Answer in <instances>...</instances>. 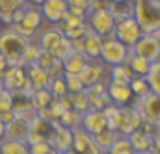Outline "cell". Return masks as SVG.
Masks as SVG:
<instances>
[{
    "label": "cell",
    "instance_id": "6da1fadb",
    "mask_svg": "<svg viewBox=\"0 0 160 154\" xmlns=\"http://www.w3.org/2000/svg\"><path fill=\"white\" fill-rule=\"evenodd\" d=\"M30 39L15 34L9 26L0 30V54L8 61V67H26L22 63V54L28 46Z\"/></svg>",
    "mask_w": 160,
    "mask_h": 154
},
{
    "label": "cell",
    "instance_id": "7a4b0ae2",
    "mask_svg": "<svg viewBox=\"0 0 160 154\" xmlns=\"http://www.w3.org/2000/svg\"><path fill=\"white\" fill-rule=\"evenodd\" d=\"M132 17L143 34H153L160 28V6L157 0H132Z\"/></svg>",
    "mask_w": 160,
    "mask_h": 154
},
{
    "label": "cell",
    "instance_id": "3957f363",
    "mask_svg": "<svg viewBox=\"0 0 160 154\" xmlns=\"http://www.w3.org/2000/svg\"><path fill=\"white\" fill-rule=\"evenodd\" d=\"M86 26L101 37H110L116 28V19L104 6H99L86 15Z\"/></svg>",
    "mask_w": 160,
    "mask_h": 154
},
{
    "label": "cell",
    "instance_id": "277c9868",
    "mask_svg": "<svg viewBox=\"0 0 160 154\" xmlns=\"http://www.w3.org/2000/svg\"><path fill=\"white\" fill-rule=\"evenodd\" d=\"M130 56V48L119 43L116 37H102V45H101V52L99 58L104 65L114 67V65H123L127 63V58Z\"/></svg>",
    "mask_w": 160,
    "mask_h": 154
},
{
    "label": "cell",
    "instance_id": "5b68a950",
    "mask_svg": "<svg viewBox=\"0 0 160 154\" xmlns=\"http://www.w3.org/2000/svg\"><path fill=\"white\" fill-rule=\"evenodd\" d=\"M143 36V30L142 26L134 21V17H125L116 22V28H114V34L112 37H116L119 43H123L125 46H134V43Z\"/></svg>",
    "mask_w": 160,
    "mask_h": 154
},
{
    "label": "cell",
    "instance_id": "8992f818",
    "mask_svg": "<svg viewBox=\"0 0 160 154\" xmlns=\"http://www.w3.org/2000/svg\"><path fill=\"white\" fill-rule=\"evenodd\" d=\"M136 108L142 117H143V123H149V124H158L160 121V95L155 93H147L145 97L138 99V102L132 106Z\"/></svg>",
    "mask_w": 160,
    "mask_h": 154
},
{
    "label": "cell",
    "instance_id": "52a82bcc",
    "mask_svg": "<svg viewBox=\"0 0 160 154\" xmlns=\"http://www.w3.org/2000/svg\"><path fill=\"white\" fill-rule=\"evenodd\" d=\"M130 52L134 56H140V58L153 63V61L160 60V43L153 34H143L134 43V46H130Z\"/></svg>",
    "mask_w": 160,
    "mask_h": 154
},
{
    "label": "cell",
    "instance_id": "ba28073f",
    "mask_svg": "<svg viewBox=\"0 0 160 154\" xmlns=\"http://www.w3.org/2000/svg\"><path fill=\"white\" fill-rule=\"evenodd\" d=\"M142 124H143V117H142V113L136 108H132V106H123L121 108L118 134H121V136H130L134 130L142 128Z\"/></svg>",
    "mask_w": 160,
    "mask_h": 154
},
{
    "label": "cell",
    "instance_id": "9c48e42d",
    "mask_svg": "<svg viewBox=\"0 0 160 154\" xmlns=\"http://www.w3.org/2000/svg\"><path fill=\"white\" fill-rule=\"evenodd\" d=\"M4 80V87L8 91H28L32 93V87L28 84V78H26V69L24 67H8L6 73L2 75Z\"/></svg>",
    "mask_w": 160,
    "mask_h": 154
},
{
    "label": "cell",
    "instance_id": "30bf717a",
    "mask_svg": "<svg viewBox=\"0 0 160 154\" xmlns=\"http://www.w3.org/2000/svg\"><path fill=\"white\" fill-rule=\"evenodd\" d=\"M52 132H54V123L45 121L38 115L30 117V134H28L26 143L34 145V143H41V141H48Z\"/></svg>",
    "mask_w": 160,
    "mask_h": 154
},
{
    "label": "cell",
    "instance_id": "8fae6325",
    "mask_svg": "<svg viewBox=\"0 0 160 154\" xmlns=\"http://www.w3.org/2000/svg\"><path fill=\"white\" fill-rule=\"evenodd\" d=\"M104 76H108V71L97 60H89L86 63V67L78 73V78L84 87H89V85H95V84H104Z\"/></svg>",
    "mask_w": 160,
    "mask_h": 154
},
{
    "label": "cell",
    "instance_id": "7c38bea8",
    "mask_svg": "<svg viewBox=\"0 0 160 154\" xmlns=\"http://www.w3.org/2000/svg\"><path fill=\"white\" fill-rule=\"evenodd\" d=\"M39 11L41 17L47 19L48 22L60 24L63 21V17L67 15L69 6H67V0H45L39 6Z\"/></svg>",
    "mask_w": 160,
    "mask_h": 154
},
{
    "label": "cell",
    "instance_id": "4fadbf2b",
    "mask_svg": "<svg viewBox=\"0 0 160 154\" xmlns=\"http://www.w3.org/2000/svg\"><path fill=\"white\" fill-rule=\"evenodd\" d=\"M48 143H50L52 151L58 154L71 151V147H73V130L62 126L60 123H54V132H52Z\"/></svg>",
    "mask_w": 160,
    "mask_h": 154
},
{
    "label": "cell",
    "instance_id": "5bb4252c",
    "mask_svg": "<svg viewBox=\"0 0 160 154\" xmlns=\"http://www.w3.org/2000/svg\"><path fill=\"white\" fill-rule=\"evenodd\" d=\"M30 134V117L17 115L13 121L6 124L4 139H13V141H28Z\"/></svg>",
    "mask_w": 160,
    "mask_h": 154
},
{
    "label": "cell",
    "instance_id": "9a60e30c",
    "mask_svg": "<svg viewBox=\"0 0 160 154\" xmlns=\"http://www.w3.org/2000/svg\"><path fill=\"white\" fill-rule=\"evenodd\" d=\"M106 93H108L110 102L116 104V106H119V108H123V106H130V99L134 97L128 84L112 82V80H108V84H106Z\"/></svg>",
    "mask_w": 160,
    "mask_h": 154
},
{
    "label": "cell",
    "instance_id": "2e32d148",
    "mask_svg": "<svg viewBox=\"0 0 160 154\" xmlns=\"http://www.w3.org/2000/svg\"><path fill=\"white\" fill-rule=\"evenodd\" d=\"M80 124H82V130H86L91 136H95L101 130L108 128V123H106V117L102 113V110H93V108H89L88 112L82 113Z\"/></svg>",
    "mask_w": 160,
    "mask_h": 154
},
{
    "label": "cell",
    "instance_id": "e0dca14e",
    "mask_svg": "<svg viewBox=\"0 0 160 154\" xmlns=\"http://www.w3.org/2000/svg\"><path fill=\"white\" fill-rule=\"evenodd\" d=\"M71 149L77 154H101V151L97 149V145L93 141V136L82 128L73 130V147Z\"/></svg>",
    "mask_w": 160,
    "mask_h": 154
},
{
    "label": "cell",
    "instance_id": "ac0fdd59",
    "mask_svg": "<svg viewBox=\"0 0 160 154\" xmlns=\"http://www.w3.org/2000/svg\"><path fill=\"white\" fill-rule=\"evenodd\" d=\"M32 93L28 91H11V99H13V112L15 115H22V117H34L36 115V110H34V104H32Z\"/></svg>",
    "mask_w": 160,
    "mask_h": 154
},
{
    "label": "cell",
    "instance_id": "d6986e66",
    "mask_svg": "<svg viewBox=\"0 0 160 154\" xmlns=\"http://www.w3.org/2000/svg\"><path fill=\"white\" fill-rule=\"evenodd\" d=\"M26 78H28V84L32 87V91H41V89H48L50 85V76L47 71H43L39 65L32 63V65H26Z\"/></svg>",
    "mask_w": 160,
    "mask_h": 154
},
{
    "label": "cell",
    "instance_id": "ffe728a7",
    "mask_svg": "<svg viewBox=\"0 0 160 154\" xmlns=\"http://www.w3.org/2000/svg\"><path fill=\"white\" fill-rule=\"evenodd\" d=\"M88 61H89V58H88L84 52L73 50V52L62 61V73H63V75H78L80 71L86 67Z\"/></svg>",
    "mask_w": 160,
    "mask_h": 154
},
{
    "label": "cell",
    "instance_id": "44dd1931",
    "mask_svg": "<svg viewBox=\"0 0 160 154\" xmlns=\"http://www.w3.org/2000/svg\"><path fill=\"white\" fill-rule=\"evenodd\" d=\"M128 141H130L132 149L140 154H145L147 151L153 149V136H151V132L142 130V128L134 130V132L128 136Z\"/></svg>",
    "mask_w": 160,
    "mask_h": 154
},
{
    "label": "cell",
    "instance_id": "7402d4cb",
    "mask_svg": "<svg viewBox=\"0 0 160 154\" xmlns=\"http://www.w3.org/2000/svg\"><path fill=\"white\" fill-rule=\"evenodd\" d=\"M62 37H63V32L60 30V26H52V28L43 30L39 36H38V41L36 43L39 45V48L43 52H50Z\"/></svg>",
    "mask_w": 160,
    "mask_h": 154
},
{
    "label": "cell",
    "instance_id": "603a6c76",
    "mask_svg": "<svg viewBox=\"0 0 160 154\" xmlns=\"http://www.w3.org/2000/svg\"><path fill=\"white\" fill-rule=\"evenodd\" d=\"M101 45H102V37L93 34L91 30H88V34L84 36V54L89 60H97L99 52H101Z\"/></svg>",
    "mask_w": 160,
    "mask_h": 154
},
{
    "label": "cell",
    "instance_id": "cb8c5ba5",
    "mask_svg": "<svg viewBox=\"0 0 160 154\" xmlns=\"http://www.w3.org/2000/svg\"><path fill=\"white\" fill-rule=\"evenodd\" d=\"M118 132L116 130H110V128H104V130H101L99 134H95L93 136V141H95V145H97V149L101 151V152H106L112 149V145H114V141L118 139Z\"/></svg>",
    "mask_w": 160,
    "mask_h": 154
},
{
    "label": "cell",
    "instance_id": "d4e9b609",
    "mask_svg": "<svg viewBox=\"0 0 160 154\" xmlns=\"http://www.w3.org/2000/svg\"><path fill=\"white\" fill-rule=\"evenodd\" d=\"M125 65L130 69V73H132L134 76H142V78L147 76V73H149V69H151V61H147V60H143V58H140V56H134L132 52H130V56L127 58V63H125Z\"/></svg>",
    "mask_w": 160,
    "mask_h": 154
},
{
    "label": "cell",
    "instance_id": "484cf974",
    "mask_svg": "<svg viewBox=\"0 0 160 154\" xmlns=\"http://www.w3.org/2000/svg\"><path fill=\"white\" fill-rule=\"evenodd\" d=\"M0 154H30L26 141H13V139H2L0 141Z\"/></svg>",
    "mask_w": 160,
    "mask_h": 154
},
{
    "label": "cell",
    "instance_id": "4316f807",
    "mask_svg": "<svg viewBox=\"0 0 160 154\" xmlns=\"http://www.w3.org/2000/svg\"><path fill=\"white\" fill-rule=\"evenodd\" d=\"M132 78H134V75L130 73V69H128L125 63H123V65H114V67H110V71H108V80H112V82L128 84Z\"/></svg>",
    "mask_w": 160,
    "mask_h": 154
},
{
    "label": "cell",
    "instance_id": "83f0119b",
    "mask_svg": "<svg viewBox=\"0 0 160 154\" xmlns=\"http://www.w3.org/2000/svg\"><path fill=\"white\" fill-rule=\"evenodd\" d=\"M145 80H147V85H149L151 93L160 95V60L151 63V69H149Z\"/></svg>",
    "mask_w": 160,
    "mask_h": 154
},
{
    "label": "cell",
    "instance_id": "f1b7e54d",
    "mask_svg": "<svg viewBox=\"0 0 160 154\" xmlns=\"http://www.w3.org/2000/svg\"><path fill=\"white\" fill-rule=\"evenodd\" d=\"M32 104H34V110H43V108H48L50 102L54 100L52 93L48 89H41V91H32Z\"/></svg>",
    "mask_w": 160,
    "mask_h": 154
},
{
    "label": "cell",
    "instance_id": "f546056e",
    "mask_svg": "<svg viewBox=\"0 0 160 154\" xmlns=\"http://www.w3.org/2000/svg\"><path fill=\"white\" fill-rule=\"evenodd\" d=\"M71 52H73V45H71V39H67L65 36H63V37H62L60 41H58V43H56V46H54V48H52L48 54H50V56H54L56 60L63 61V60H65V58H67Z\"/></svg>",
    "mask_w": 160,
    "mask_h": 154
},
{
    "label": "cell",
    "instance_id": "4dcf8cb0",
    "mask_svg": "<svg viewBox=\"0 0 160 154\" xmlns=\"http://www.w3.org/2000/svg\"><path fill=\"white\" fill-rule=\"evenodd\" d=\"M108 154H136V151L132 149L130 141H128V136H118V139L114 141L112 149L108 151Z\"/></svg>",
    "mask_w": 160,
    "mask_h": 154
},
{
    "label": "cell",
    "instance_id": "1f68e13d",
    "mask_svg": "<svg viewBox=\"0 0 160 154\" xmlns=\"http://www.w3.org/2000/svg\"><path fill=\"white\" fill-rule=\"evenodd\" d=\"M67 6H69V11L77 15H88L93 7H97L93 0H67Z\"/></svg>",
    "mask_w": 160,
    "mask_h": 154
},
{
    "label": "cell",
    "instance_id": "d6a6232c",
    "mask_svg": "<svg viewBox=\"0 0 160 154\" xmlns=\"http://www.w3.org/2000/svg\"><path fill=\"white\" fill-rule=\"evenodd\" d=\"M128 85H130L132 95H136L138 99H142V97H145L147 93H151V89H149V85H147V80L142 78V76H134L128 82Z\"/></svg>",
    "mask_w": 160,
    "mask_h": 154
},
{
    "label": "cell",
    "instance_id": "836d02e7",
    "mask_svg": "<svg viewBox=\"0 0 160 154\" xmlns=\"http://www.w3.org/2000/svg\"><path fill=\"white\" fill-rule=\"evenodd\" d=\"M41 52H43V50L39 48V45L34 43V41H30L28 46H26V50H24V54H22V63H24V65H32V63H36V61L39 60Z\"/></svg>",
    "mask_w": 160,
    "mask_h": 154
},
{
    "label": "cell",
    "instance_id": "e575fe53",
    "mask_svg": "<svg viewBox=\"0 0 160 154\" xmlns=\"http://www.w3.org/2000/svg\"><path fill=\"white\" fill-rule=\"evenodd\" d=\"M48 91L52 93L54 99H60L63 95H67V87H65V80H63V75L58 78H52L50 80V85H48Z\"/></svg>",
    "mask_w": 160,
    "mask_h": 154
},
{
    "label": "cell",
    "instance_id": "d590c367",
    "mask_svg": "<svg viewBox=\"0 0 160 154\" xmlns=\"http://www.w3.org/2000/svg\"><path fill=\"white\" fill-rule=\"evenodd\" d=\"M63 80H65V87H67L69 95H75V93H82L84 91V85L80 82L78 75H63Z\"/></svg>",
    "mask_w": 160,
    "mask_h": 154
},
{
    "label": "cell",
    "instance_id": "8d00e7d4",
    "mask_svg": "<svg viewBox=\"0 0 160 154\" xmlns=\"http://www.w3.org/2000/svg\"><path fill=\"white\" fill-rule=\"evenodd\" d=\"M69 99H71V108L73 110H77L80 113H84V112L89 110V104H88V99H86L84 91L82 93H75V95H69Z\"/></svg>",
    "mask_w": 160,
    "mask_h": 154
},
{
    "label": "cell",
    "instance_id": "74e56055",
    "mask_svg": "<svg viewBox=\"0 0 160 154\" xmlns=\"http://www.w3.org/2000/svg\"><path fill=\"white\" fill-rule=\"evenodd\" d=\"M88 26H86V22H82V24H77V26H71V28H65V30H62L63 32V36L67 39H82L86 34H88Z\"/></svg>",
    "mask_w": 160,
    "mask_h": 154
},
{
    "label": "cell",
    "instance_id": "f35d334b",
    "mask_svg": "<svg viewBox=\"0 0 160 154\" xmlns=\"http://www.w3.org/2000/svg\"><path fill=\"white\" fill-rule=\"evenodd\" d=\"M13 110V99H11V91L4 89L0 93V112H11Z\"/></svg>",
    "mask_w": 160,
    "mask_h": 154
},
{
    "label": "cell",
    "instance_id": "ab89813d",
    "mask_svg": "<svg viewBox=\"0 0 160 154\" xmlns=\"http://www.w3.org/2000/svg\"><path fill=\"white\" fill-rule=\"evenodd\" d=\"M30 154H52V147L48 141H41V143H34V145H28Z\"/></svg>",
    "mask_w": 160,
    "mask_h": 154
},
{
    "label": "cell",
    "instance_id": "60d3db41",
    "mask_svg": "<svg viewBox=\"0 0 160 154\" xmlns=\"http://www.w3.org/2000/svg\"><path fill=\"white\" fill-rule=\"evenodd\" d=\"M43 2H45V0H28V4H30V6H36V7H39Z\"/></svg>",
    "mask_w": 160,
    "mask_h": 154
},
{
    "label": "cell",
    "instance_id": "b9f144b4",
    "mask_svg": "<svg viewBox=\"0 0 160 154\" xmlns=\"http://www.w3.org/2000/svg\"><path fill=\"white\" fill-rule=\"evenodd\" d=\"M4 132H6V124H4V123L0 121V141L4 139Z\"/></svg>",
    "mask_w": 160,
    "mask_h": 154
},
{
    "label": "cell",
    "instance_id": "7bdbcfd3",
    "mask_svg": "<svg viewBox=\"0 0 160 154\" xmlns=\"http://www.w3.org/2000/svg\"><path fill=\"white\" fill-rule=\"evenodd\" d=\"M110 4H125V2H128V0H108Z\"/></svg>",
    "mask_w": 160,
    "mask_h": 154
},
{
    "label": "cell",
    "instance_id": "ee69618b",
    "mask_svg": "<svg viewBox=\"0 0 160 154\" xmlns=\"http://www.w3.org/2000/svg\"><path fill=\"white\" fill-rule=\"evenodd\" d=\"M153 36H155V37H157V41L160 43V28L157 30V32H153Z\"/></svg>",
    "mask_w": 160,
    "mask_h": 154
},
{
    "label": "cell",
    "instance_id": "f6af8a7d",
    "mask_svg": "<svg viewBox=\"0 0 160 154\" xmlns=\"http://www.w3.org/2000/svg\"><path fill=\"white\" fill-rule=\"evenodd\" d=\"M4 89H6V87H4V80H2V76H0V93H2Z\"/></svg>",
    "mask_w": 160,
    "mask_h": 154
},
{
    "label": "cell",
    "instance_id": "bcb514c9",
    "mask_svg": "<svg viewBox=\"0 0 160 154\" xmlns=\"http://www.w3.org/2000/svg\"><path fill=\"white\" fill-rule=\"evenodd\" d=\"M145 154H158V152H155V151L151 149V151H147V152H145Z\"/></svg>",
    "mask_w": 160,
    "mask_h": 154
},
{
    "label": "cell",
    "instance_id": "7dc6e473",
    "mask_svg": "<svg viewBox=\"0 0 160 154\" xmlns=\"http://www.w3.org/2000/svg\"><path fill=\"white\" fill-rule=\"evenodd\" d=\"M157 126H158V134H160V121H158V124H157Z\"/></svg>",
    "mask_w": 160,
    "mask_h": 154
},
{
    "label": "cell",
    "instance_id": "c3c4849f",
    "mask_svg": "<svg viewBox=\"0 0 160 154\" xmlns=\"http://www.w3.org/2000/svg\"><path fill=\"white\" fill-rule=\"evenodd\" d=\"M93 2H95V4H99V2H101V0H93Z\"/></svg>",
    "mask_w": 160,
    "mask_h": 154
},
{
    "label": "cell",
    "instance_id": "681fc988",
    "mask_svg": "<svg viewBox=\"0 0 160 154\" xmlns=\"http://www.w3.org/2000/svg\"><path fill=\"white\" fill-rule=\"evenodd\" d=\"M157 4H158V6H160V0H157Z\"/></svg>",
    "mask_w": 160,
    "mask_h": 154
},
{
    "label": "cell",
    "instance_id": "f907efd6",
    "mask_svg": "<svg viewBox=\"0 0 160 154\" xmlns=\"http://www.w3.org/2000/svg\"><path fill=\"white\" fill-rule=\"evenodd\" d=\"M0 60H2V54H0Z\"/></svg>",
    "mask_w": 160,
    "mask_h": 154
},
{
    "label": "cell",
    "instance_id": "816d5d0a",
    "mask_svg": "<svg viewBox=\"0 0 160 154\" xmlns=\"http://www.w3.org/2000/svg\"><path fill=\"white\" fill-rule=\"evenodd\" d=\"M0 26H2V21H0Z\"/></svg>",
    "mask_w": 160,
    "mask_h": 154
},
{
    "label": "cell",
    "instance_id": "f5cc1de1",
    "mask_svg": "<svg viewBox=\"0 0 160 154\" xmlns=\"http://www.w3.org/2000/svg\"><path fill=\"white\" fill-rule=\"evenodd\" d=\"M136 154H140V152H136Z\"/></svg>",
    "mask_w": 160,
    "mask_h": 154
}]
</instances>
